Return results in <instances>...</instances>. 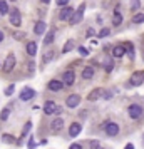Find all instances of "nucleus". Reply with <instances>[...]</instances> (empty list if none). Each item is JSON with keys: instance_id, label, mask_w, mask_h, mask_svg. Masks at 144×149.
I'll return each mask as SVG.
<instances>
[{"instance_id": "f257e3e1", "label": "nucleus", "mask_w": 144, "mask_h": 149, "mask_svg": "<svg viewBox=\"0 0 144 149\" xmlns=\"http://www.w3.org/2000/svg\"><path fill=\"white\" fill-rule=\"evenodd\" d=\"M144 82V70H136V72H132L129 79V86L131 87H136V86H141Z\"/></svg>"}, {"instance_id": "f03ea898", "label": "nucleus", "mask_w": 144, "mask_h": 149, "mask_svg": "<svg viewBox=\"0 0 144 149\" xmlns=\"http://www.w3.org/2000/svg\"><path fill=\"white\" fill-rule=\"evenodd\" d=\"M84 10H86V3H81V7L77 8V10H74V14H72V17L69 19L72 25H77L79 22L82 20V17H84Z\"/></svg>"}, {"instance_id": "7ed1b4c3", "label": "nucleus", "mask_w": 144, "mask_h": 149, "mask_svg": "<svg viewBox=\"0 0 144 149\" xmlns=\"http://www.w3.org/2000/svg\"><path fill=\"white\" fill-rule=\"evenodd\" d=\"M102 129L106 131V134L109 136V137H114V136L119 134V126H117L116 122H104Z\"/></svg>"}, {"instance_id": "20e7f679", "label": "nucleus", "mask_w": 144, "mask_h": 149, "mask_svg": "<svg viewBox=\"0 0 144 149\" xmlns=\"http://www.w3.org/2000/svg\"><path fill=\"white\" fill-rule=\"evenodd\" d=\"M44 112L47 116H52V114H59L61 112V107L55 104L54 101H47L45 104H44Z\"/></svg>"}, {"instance_id": "39448f33", "label": "nucleus", "mask_w": 144, "mask_h": 149, "mask_svg": "<svg viewBox=\"0 0 144 149\" xmlns=\"http://www.w3.org/2000/svg\"><path fill=\"white\" fill-rule=\"evenodd\" d=\"M127 114H129L131 119H139L143 116V107L139 104H131L129 107H127Z\"/></svg>"}, {"instance_id": "423d86ee", "label": "nucleus", "mask_w": 144, "mask_h": 149, "mask_svg": "<svg viewBox=\"0 0 144 149\" xmlns=\"http://www.w3.org/2000/svg\"><path fill=\"white\" fill-rule=\"evenodd\" d=\"M8 15H10V24L15 25V27H19L22 24L20 20V12H19V8H12V10H8Z\"/></svg>"}, {"instance_id": "0eeeda50", "label": "nucleus", "mask_w": 144, "mask_h": 149, "mask_svg": "<svg viewBox=\"0 0 144 149\" xmlns=\"http://www.w3.org/2000/svg\"><path fill=\"white\" fill-rule=\"evenodd\" d=\"M35 97V91L32 87H24L22 89V92H20V101L24 102H27L30 101V99H34Z\"/></svg>"}, {"instance_id": "6e6552de", "label": "nucleus", "mask_w": 144, "mask_h": 149, "mask_svg": "<svg viewBox=\"0 0 144 149\" xmlns=\"http://www.w3.org/2000/svg\"><path fill=\"white\" fill-rule=\"evenodd\" d=\"M15 62H17L15 55L14 54H8L7 59H5V64H3V72H12V69L15 67Z\"/></svg>"}, {"instance_id": "1a4fd4ad", "label": "nucleus", "mask_w": 144, "mask_h": 149, "mask_svg": "<svg viewBox=\"0 0 144 149\" xmlns=\"http://www.w3.org/2000/svg\"><path fill=\"white\" fill-rule=\"evenodd\" d=\"M49 91H52V92H59V91H62V89L65 87L64 84H62V81H57V79H52V81L47 84Z\"/></svg>"}, {"instance_id": "9d476101", "label": "nucleus", "mask_w": 144, "mask_h": 149, "mask_svg": "<svg viewBox=\"0 0 144 149\" xmlns=\"http://www.w3.org/2000/svg\"><path fill=\"white\" fill-rule=\"evenodd\" d=\"M65 104H67V107H70V109L77 107V106L81 104V95H77V94L69 95V97H67V101H65Z\"/></svg>"}, {"instance_id": "9b49d317", "label": "nucleus", "mask_w": 144, "mask_h": 149, "mask_svg": "<svg viewBox=\"0 0 144 149\" xmlns=\"http://www.w3.org/2000/svg\"><path fill=\"white\" fill-rule=\"evenodd\" d=\"M81 131H82L81 122H72L70 127H69V136H70V137H77V136L81 134Z\"/></svg>"}, {"instance_id": "f8f14e48", "label": "nucleus", "mask_w": 144, "mask_h": 149, "mask_svg": "<svg viewBox=\"0 0 144 149\" xmlns=\"http://www.w3.org/2000/svg\"><path fill=\"white\" fill-rule=\"evenodd\" d=\"M72 14H74V8L72 7H62L61 14H59V19L61 20H69L72 17Z\"/></svg>"}, {"instance_id": "ddd939ff", "label": "nucleus", "mask_w": 144, "mask_h": 149, "mask_svg": "<svg viewBox=\"0 0 144 149\" xmlns=\"http://www.w3.org/2000/svg\"><path fill=\"white\" fill-rule=\"evenodd\" d=\"M74 82H76V74H74L72 70L64 72V81H62V84H65V86H72Z\"/></svg>"}, {"instance_id": "4468645a", "label": "nucleus", "mask_w": 144, "mask_h": 149, "mask_svg": "<svg viewBox=\"0 0 144 149\" xmlns=\"http://www.w3.org/2000/svg\"><path fill=\"white\" fill-rule=\"evenodd\" d=\"M62 127H64V121H62L61 117L54 119V121H52V124H50V131H52V132H59Z\"/></svg>"}, {"instance_id": "2eb2a0df", "label": "nucleus", "mask_w": 144, "mask_h": 149, "mask_svg": "<svg viewBox=\"0 0 144 149\" xmlns=\"http://www.w3.org/2000/svg\"><path fill=\"white\" fill-rule=\"evenodd\" d=\"M102 91L104 89H94V91H90L89 95H87V101H97L99 97H102Z\"/></svg>"}, {"instance_id": "dca6fc26", "label": "nucleus", "mask_w": 144, "mask_h": 149, "mask_svg": "<svg viewBox=\"0 0 144 149\" xmlns=\"http://www.w3.org/2000/svg\"><path fill=\"white\" fill-rule=\"evenodd\" d=\"M45 29H47V25H45V22H44V20H39L37 24H35L34 32H35L37 35H42L44 32H45Z\"/></svg>"}, {"instance_id": "f3484780", "label": "nucleus", "mask_w": 144, "mask_h": 149, "mask_svg": "<svg viewBox=\"0 0 144 149\" xmlns=\"http://www.w3.org/2000/svg\"><path fill=\"white\" fill-rule=\"evenodd\" d=\"M122 45H124V50H127L129 59H134V45H132V42H126Z\"/></svg>"}, {"instance_id": "a211bd4d", "label": "nucleus", "mask_w": 144, "mask_h": 149, "mask_svg": "<svg viewBox=\"0 0 144 149\" xmlns=\"http://www.w3.org/2000/svg\"><path fill=\"white\" fill-rule=\"evenodd\" d=\"M27 54L30 55V57H34V55L37 54V44H35V42H29L27 44Z\"/></svg>"}, {"instance_id": "6ab92c4d", "label": "nucleus", "mask_w": 144, "mask_h": 149, "mask_svg": "<svg viewBox=\"0 0 144 149\" xmlns=\"http://www.w3.org/2000/svg\"><path fill=\"white\" fill-rule=\"evenodd\" d=\"M124 54H126L124 45H116V47L112 49V55H114V57H122Z\"/></svg>"}, {"instance_id": "aec40b11", "label": "nucleus", "mask_w": 144, "mask_h": 149, "mask_svg": "<svg viewBox=\"0 0 144 149\" xmlns=\"http://www.w3.org/2000/svg\"><path fill=\"white\" fill-rule=\"evenodd\" d=\"M82 77L84 79H92V77H94V69L92 67H86L82 70Z\"/></svg>"}, {"instance_id": "412c9836", "label": "nucleus", "mask_w": 144, "mask_h": 149, "mask_svg": "<svg viewBox=\"0 0 144 149\" xmlns=\"http://www.w3.org/2000/svg\"><path fill=\"white\" fill-rule=\"evenodd\" d=\"M54 37H55V32H47L45 39H44V45H50L54 42Z\"/></svg>"}, {"instance_id": "4be33fe9", "label": "nucleus", "mask_w": 144, "mask_h": 149, "mask_svg": "<svg viewBox=\"0 0 144 149\" xmlns=\"http://www.w3.org/2000/svg\"><path fill=\"white\" fill-rule=\"evenodd\" d=\"M74 45H76V44H74V40H67V42H65V45H64V49H62V52H64V54L70 52V50L74 49Z\"/></svg>"}, {"instance_id": "5701e85b", "label": "nucleus", "mask_w": 144, "mask_h": 149, "mask_svg": "<svg viewBox=\"0 0 144 149\" xmlns=\"http://www.w3.org/2000/svg\"><path fill=\"white\" fill-rule=\"evenodd\" d=\"M8 10H10V8H8V3L7 2H5V0H0V14H8Z\"/></svg>"}, {"instance_id": "b1692460", "label": "nucleus", "mask_w": 144, "mask_h": 149, "mask_svg": "<svg viewBox=\"0 0 144 149\" xmlns=\"http://www.w3.org/2000/svg\"><path fill=\"white\" fill-rule=\"evenodd\" d=\"M121 22H122V15L119 14V10H116V12H114V20H112V24H114V25H121Z\"/></svg>"}, {"instance_id": "393cba45", "label": "nucleus", "mask_w": 144, "mask_h": 149, "mask_svg": "<svg viewBox=\"0 0 144 149\" xmlns=\"http://www.w3.org/2000/svg\"><path fill=\"white\" fill-rule=\"evenodd\" d=\"M2 141H3V142H8V144H17L15 137H14V136H10V134H3V136H2Z\"/></svg>"}, {"instance_id": "a878e982", "label": "nucleus", "mask_w": 144, "mask_h": 149, "mask_svg": "<svg viewBox=\"0 0 144 149\" xmlns=\"http://www.w3.org/2000/svg\"><path fill=\"white\" fill-rule=\"evenodd\" d=\"M30 129H32V122L29 121V122H25V124H24V129H22V137H25V136L29 134V131H30Z\"/></svg>"}, {"instance_id": "bb28decb", "label": "nucleus", "mask_w": 144, "mask_h": 149, "mask_svg": "<svg viewBox=\"0 0 144 149\" xmlns=\"http://www.w3.org/2000/svg\"><path fill=\"white\" fill-rule=\"evenodd\" d=\"M104 67H106V72H112V69H114V62H112V59H107L106 64H104Z\"/></svg>"}, {"instance_id": "cd10ccee", "label": "nucleus", "mask_w": 144, "mask_h": 149, "mask_svg": "<svg viewBox=\"0 0 144 149\" xmlns=\"http://www.w3.org/2000/svg\"><path fill=\"white\" fill-rule=\"evenodd\" d=\"M132 22H134V24H143L144 22V14H136L134 17H132Z\"/></svg>"}, {"instance_id": "c85d7f7f", "label": "nucleus", "mask_w": 144, "mask_h": 149, "mask_svg": "<svg viewBox=\"0 0 144 149\" xmlns=\"http://www.w3.org/2000/svg\"><path fill=\"white\" fill-rule=\"evenodd\" d=\"M8 116H10V111H8V109H3V111L0 112V121H2V122H3V121H7V119H8Z\"/></svg>"}, {"instance_id": "c756f323", "label": "nucleus", "mask_w": 144, "mask_h": 149, "mask_svg": "<svg viewBox=\"0 0 144 149\" xmlns=\"http://www.w3.org/2000/svg\"><path fill=\"white\" fill-rule=\"evenodd\" d=\"M52 57H54V50H47V52L44 54V62H50Z\"/></svg>"}, {"instance_id": "7c9ffc66", "label": "nucleus", "mask_w": 144, "mask_h": 149, "mask_svg": "<svg viewBox=\"0 0 144 149\" xmlns=\"http://www.w3.org/2000/svg\"><path fill=\"white\" fill-rule=\"evenodd\" d=\"M109 34H111V30H109V29H102V30H101V32L97 34V37H99V39H102V37H107Z\"/></svg>"}, {"instance_id": "2f4dec72", "label": "nucleus", "mask_w": 144, "mask_h": 149, "mask_svg": "<svg viewBox=\"0 0 144 149\" xmlns=\"http://www.w3.org/2000/svg\"><path fill=\"white\" fill-rule=\"evenodd\" d=\"M15 91V86L14 84H10V86H7V89H5V95H12Z\"/></svg>"}, {"instance_id": "473e14b6", "label": "nucleus", "mask_w": 144, "mask_h": 149, "mask_svg": "<svg viewBox=\"0 0 144 149\" xmlns=\"http://www.w3.org/2000/svg\"><path fill=\"white\" fill-rule=\"evenodd\" d=\"M101 146H99V141H90L89 142V149H99Z\"/></svg>"}, {"instance_id": "72a5a7b5", "label": "nucleus", "mask_w": 144, "mask_h": 149, "mask_svg": "<svg viewBox=\"0 0 144 149\" xmlns=\"http://www.w3.org/2000/svg\"><path fill=\"white\" fill-rule=\"evenodd\" d=\"M79 54L82 55V57H87V55H89V50L86 47H79Z\"/></svg>"}, {"instance_id": "f704fd0d", "label": "nucleus", "mask_w": 144, "mask_h": 149, "mask_svg": "<svg viewBox=\"0 0 144 149\" xmlns=\"http://www.w3.org/2000/svg\"><path fill=\"white\" fill-rule=\"evenodd\" d=\"M55 2H57L59 7H67L69 5V0H55Z\"/></svg>"}, {"instance_id": "c9c22d12", "label": "nucleus", "mask_w": 144, "mask_h": 149, "mask_svg": "<svg viewBox=\"0 0 144 149\" xmlns=\"http://www.w3.org/2000/svg\"><path fill=\"white\" fill-rule=\"evenodd\" d=\"M102 97L104 99H111L112 97V92L111 91H102Z\"/></svg>"}, {"instance_id": "e433bc0d", "label": "nucleus", "mask_w": 144, "mask_h": 149, "mask_svg": "<svg viewBox=\"0 0 144 149\" xmlns=\"http://www.w3.org/2000/svg\"><path fill=\"white\" fill-rule=\"evenodd\" d=\"M29 149H34L35 148V141H34V137H30V139H29Z\"/></svg>"}, {"instance_id": "4c0bfd02", "label": "nucleus", "mask_w": 144, "mask_h": 149, "mask_svg": "<svg viewBox=\"0 0 144 149\" xmlns=\"http://www.w3.org/2000/svg\"><path fill=\"white\" fill-rule=\"evenodd\" d=\"M69 149H82V146H81V144H77V142H72V144L69 146Z\"/></svg>"}, {"instance_id": "58836bf2", "label": "nucleus", "mask_w": 144, "mask_h": 149, "mask_svg": "<svg viewBox=\"0 0 144 149\" xmlns=\"http://www.w3.org/2000/svg\"><path fill=\"white\" fill-rule=\"evenodd\" d=\"M139 7V0H132V8H137Z\"/></svg>"}, {"instance_id": "ea45409f", "label": "nucleus", "mask_w": 144, "mask_h": 149, "mask_svg": "<svg viewBox=\"0 0 144 149\" xmlns=\"http://www.w3.org/2000/svg\"><path fill=\"white\" fill-rule=\"evenodd\" d=\"M92 35H94V30H92V29H89V30H87V37H92Z\"/></svg>"}, {"instance_id": "a19ab883", "label": "nucleus", "mask_w": 144, "mask_h": 149, "mask_svg": "<svg viewBox=\"0 0 144 149\" xmlns=\"http://www.w3.org/2000/svg\"><path fill=\"white\" fill-rule=\"evenodd\" d=\"M124 149H134V144H131V142H129V144H126V148H124Z\"/></svg>"}, {"instance_id": "79ce46f5", "label": "nucleus", "mask_w": 144, "mask_h": 149, "mask_svg": "<svg viewBox=\"0 0 144 149\" xmlns=\"http://www.w3.org/2000/svg\"><path fill=\"white\" fill-rule=\"evenodd\" d=\"M87 116V111H81V117H86Z\"/></svg>"}, {"instance_id": "37998d69", "label": "nucleus", "mask_w": 144, "mask_h": 149, "mask_svg": "<svg viewBox=\"0 0 144 149\" xmlns=\"http://www.w3.org/2000/svg\"><path fill=\"white\" fill-rule=\"evenodd\" d=\"M14 37H15V39H22V37H24V34H15Z\"/></svg>"}, {"instance_id": "c03bdc74", "label": "nucleus", "mask_w": 144, "mask_h": 149, "mask_svg": "<svg viewBox=\"0 0 144 149\" xmlns=\"http://www.w3.org/2000/svg\"><path fill=\"white\" fill-rule=\"evenodd\" d=\"M3 40V32H2V30H0V42Z\"/></svg>"}, {"instance_id": "a18cd8bd", "label": "nucleus", "mask_w": 144, "mask_h": 149, "mask_svg": "<svg viewBox=\"0 0 144 149\" xmlns=\"http://www.w3.org/2000/svg\"><path fill=\"white\" fill-rule=\"evenodd\" d=\"M42 2H44V3H49V2H50V0H42Z\"/></svg>"}, {"instance_id": "49530a36", "label": "nucleus", "mask_w": 144, "mask_h": 149, "mask_svg": "<svg viewBox=\"0 0 144 149\" xmlns=\"http://www.w3.org/2000/svg\"><path fill=\"white\" fill-rule=\"evenodd\" d=\"M12 2H15V0H12Z\"/></svg>"}, {"instance_id": "de8ad7c7", "label": "nucleus", "mask_w": 144, "mask_h": 149, "mask_svg": "<svg viewBox=\"0 0 144 149\" xmlns=\"http://www.w3.org/2000/svg\"><path fill=\"white\" fill-rule=\"evenodd\" d=\"M99 149H102V148H99Z\"/></svg>"}]
</instances>
